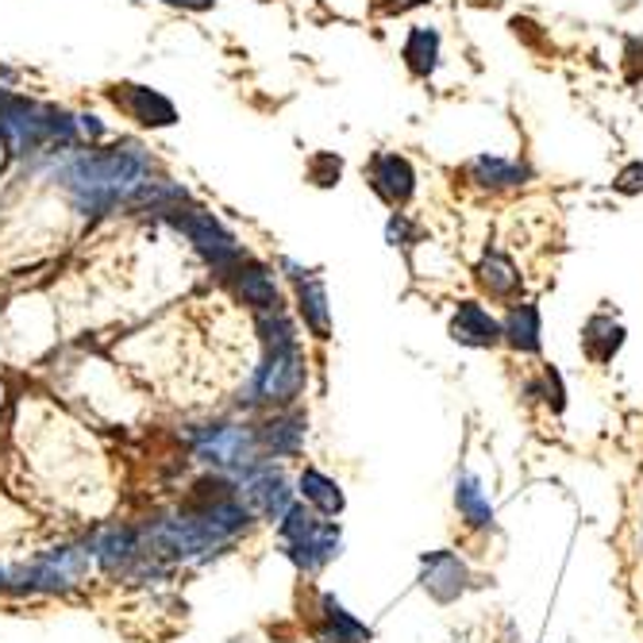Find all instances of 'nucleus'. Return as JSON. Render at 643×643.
<instances>
[{
	"mask_svg": "<svg viewBox=\"0 0 643 643\" xmlns=\"http://www.w3.org/2000/svg\"><path fill=\"white\" fill-rule=\"evenodd\" d=\"M55 178L70 193L81 217L128 209L143 186L155 178V163L140 143H117L109 151H63L55 158Z\"/></svg>",
	"mask_w": 643,
	"mask_h": 643,
	"instance_id": "nucleus-1",
	"label": "nucleus"
},
{
	"mask_svg": "<svg viewBox=\"0 0 643 643\" xmlns=\"http://www.w3.org/2000/svg\"><path fill=\"white\" fill-rule=\"evenodd\" d=\"M78 140V117H70L66 109L27 101V97H9L0 104V147L12 158H32L43 147L74 151Z\"/></svg>",
	"mask_w": 643,
	"mask_h": 643,
	"instance_id": "nucleus-2",
	"label": "nucleus"
},
{
	"mask_svg": "<svg viewBox=\"0 0 643 643\" xmlns=\"http://www.w3.org/2000/svg\"><path fill=\"white\" fill-rule=\"evenodd\" d=\"M166 224L178 228V232L186 235V240L193 243L197 251H201V258L220 274V278H232V274L240 270L243 263H247V255H243L240 240H235V235L228 232V228L220 224V220L212 217V212L197 209V204L174 209L170 217H166Z\"/></svg>",
	"mask_w": 643,
	"mask_h": 643,
	"instance_id": "nucleus-3",
	"label": "nucleus"
},
{
	"mask_svg": "<svg viewBox=\"0 0 643 643\" xmlns=\"http://www.w3.org/2000/svg\"><path fill=\"white\" fill-rule=\"evenodd\" d=\"M304 355L301 347H278V351H266L263 366L255 370L247 386V404H289L297 393L304 389Z\"/></svg>",
	"mask_w": 643,
	"mask_h": 643,
	"instance_id": "nucleus-4",
	"label": "nucleus"
},
{
	"mask_svg": "<svg viewBox=\"0 0 643 643\" xmlns=\"http://www.w3.org/2000/svg\"><path fill=\"white\" fill-rule=\"evenodd\" d=\"M193 455L220 470H251L258 463V432L240 424H212L193 435Z\"/></svg>",
	"mask_w": 643,
	"mask_h": 643,
	"instance_id": "nucleus-5",
	"label": "nucleus"
},
{
	"mask_svg": "<svg viewBox=\"0 0 643 643\" xmlns=\"http://www.w3.org/2000/svg\"><path fill=\"white\" fill-rule=\"evenodd\" d=\"M240 501L247 505L251 512H258V517L281 520L289 512V505H293V494H289L281 470H274V466H266V463H255L251 470H243V478H240Z\"/></svg>",
	"mask_w": 643,
	"mask_h": 643,
	"instance_id": "nucleus-6",
	"label": "nucleus"
},
{
	"mask_svg": "<svg viewBox=\"0 0 643 643\" xmlns=\"http://www.w3.org/2000/svg\"><path fill=\"white\" fill-rule=\"evenodd\" d=\"M366 178H370L374 193L386 204H393V209L409 204L412 193H417V170H412L409 158L397 155V151H378V155L370 158V166H366Z\"/></svg>",
	"mask_w": 643,
	"mask_h": 643,
	"instance_id": "nucleus-7",
	"label": "nucleus"
},
{
	"mask_svg": "<svg viewBox=\"0 0 643 643\" xmlns=\"http://www.w3.org/2000/svg\"><path fill=\"white\" fill-rule=\"evenodd\" d=\"M112 101H117L120 109L143 128H174L178 124V109H174L170 97H163L158 89L132 86V81H128V86H117Z\"/></svg>",
	"mask_w": 643,
	"mask_h": 643,
	"instance_id": "nucleus-8",
	"label": "nucleus"
},
{
	"mask_svg": "<svg viewBox=\"0 0 643 643\" xmlns=\"http://www.w3.org/2000/svg\"><path fill=\"white\" fill-rule=\"evenodd\" d=\"M451 340L463 347H497L501 343V320L489 317L486 304L463 301L451 317Z\"/></svg>",
	"mask_w": 643,
	"mask_h": 643,
	"instance_id": "nucleus-9",
	"label": "nucleus"
},
{
	"mask_svg": "<svg viewBox=\"0 0 643 643\" xmlns=\"http://www.w3.org/2000/svg\"><path fill=\"white\" fill-rule=\"evenodd\" d=\"M232 286H235V297H240L243 304H251L258 317H263V312H278L281 309L278 278H274L263 263H251L247 258V263L232 274Z\"/></svg>",
	"mask_w": 643,
	"mask_h": 643,
	"instance_id": "nucleus-10",
	"label": "nucleus"
},
{
	"mask_svg": "<svg viewBox=\"0 0 643 643\" xmlns=\"http://www.w3.org/2000/svg\"><path fill=\"white\" fill-rule=\"evenodd\" d=\"M424 589L435 601H455L466 589V566L455 551H432L424 555Z\"/></svg>",
	"mask_w": 643,
	"mask_h": 643,
	"instance_id": "nucleus-11",
	"label": "nucleus"
},
{
	"mask_svg": "<svg viewBox=\"0 0 643 643\" xmlns=\"http://www.w3.org/2000/svg\"><path fill=\"white\" fill-rule=\"evenodd\" d=\"M89 551H93V563L104 566V570H124L135 558L147 555V551L140 547V532H135V528H104V532L89 543Z\"/></svg>",
	"mask_w": 643,
	"mask_h": 643,
	"instance_id": "nucleus-12",
	"label": "nucleus"
},
{
	"mask_svg": "<svg viewBox=\"0 0 643 643\" xmlns=\"http://www.w3.org/2000/svg\"><path fill=\"white\" fill-rule=\"evenodd\" d=\"M466 178L474 181L478 189H517L528 181V166L524 163H512V158L501 155H474L466 163Z\"/></svg>",
	"mask_w": 643,
	"mask_h": 643,
	"instance_id": "nucleus-13",
	"label": "nucleus"
},
{
	"mask_svg": "<svg viewBox=\"0 0 643 643\" xmlns=\"http://www.w3.org/2000/svg\"><path fill=\"white\" fill-rule=\"evenodd\" d=\"M297 304H301L304 328H309L317 340H328V335H332V309H328V289L317 274L297 278Z\"/></svg>",
	"mask_w": 643,
	"mask_h": 643,
	"instance_id": "nucleus-14",
	"label": "nucleus"
},
{
	"mask_svg": "<svg viewBox=\"0 0 643 643\" xmlns=\"http://www.w3.org/2000/svg\"><path fill=\"white\" fill-rule=\"evenodd\" d=\"M440 32L435 27H409V35H404V47H401V58L404 66H409L412 78L428 81L435 70H440Z\"/></svg>",
	"mask_w": 643,
	"mask_h": 643,
	"instance_id": "nucleus-15",
	"label": "nucleus"
},
{
	"mask_svg": "<svg viewBox=\"0 0 643 643\" xmlns=\"http://www.w3.org/2000/svg\"><path fill=\"white\" fill-rule=\"evenodd\" d=\"M286 555L301 566L304 574H317L324 563H332L340 555V528L335 524H320L317 532L309 535L304 543H289Z\"/></svg>",
	"mask_w": 643,
	"mask_h": 643,
	"instance_id": "nucleus-16",
	"label": "nucleus"
},
{
	"mask_svg": "<svg viewBox=\"0 0 643 643\" xmlns=\"http://www.w3.org/2000/svg\"><path fill=\"white\" fill-rule=\"evenodd\" d=\"M320 612H324V624L317 628L320 643H366L370 640V632H366V628L358 624V620L351 617L332 594L320 597Z\"/></svg>",
	"mask_w": 643,
	"mask_h": 643,
	"instance_id": "nucleus-17",
	"label": "nucleus"
},
{
	"mask_svg": "<svg viewBox=\"0 0 643 643\" xmlns=\"http://www.w3.org/2000/svg\"><path fill=\"white\" fill-rule=\"evenodd\" d=\"M304 443V417L301 412H281V417L266 420L258 428V447H266L270 455H293Z\"/></svg>",
	"mask_w": 643,
	"mask_h": 643,
	"instance_id": "nucleus-18",
	"label": "nucleus"
},
{
	"mask_svg": "<svg viewBox=\"0 0 643 643\" xmlns=\"http://www.w3.org/2000/svg\"><path fill=\"white\" fill-rule=\"evenodd\" d=\"M478 286L486 289L489 297H497V301H505V297H517L520 293V274L517 266H512L509 255H501V251H489L486 258L478 263Z\"/></svg>",
	"mask_w": 643,
	"mask_h": 643,
	"instance_id": "nucleus-19",
	"label": "nucleus"
},
{
	"mask_svg": "<svg viewBox=\"0 0 643 643\" xmlns=\"http://www.w3.org/2000/svg\"><path fill=\"white\" fill-rule=\"evenodd\" d=\"M501 340L509 343L512 351L535 355V351H540V309H535V304H512V312L501 324Z\"/></svg>",
	"mask_w": 643,
	"mask_h": 643,
	"instance_id": "nucleus-20",
	"label": "nucleus"
},
{
	"mask_svg": "<svg viewBox=\"0 0 643 643\" xmlns=\"http://www.w3.org/2000/svg\"><path fill=\"white\" fill-rule=\"evenodd\" d=\"M620 343H624V328L612 317H594L586 324V332H581V347H586V355L594 363H609L620 351Z\"/></svg>",
	"mask_w": 643,
	"mask_h": 643,
	"instance_id": "nucleus-21",
	"label": "nucleus"
},
{
	"mask_svg": "<svg viewBox=\"0 0 643 643\" xmlns=\"http://www.w3.org/2000/svg\"><path fill=\"white\" fill-rule=\"evenodd\" d=\"M455 505H458V512H463L470 528H489V524H494V505H489V497L481 494V481L470 478V474H463V478H458Z\"/></svg>",
	"mask_w": 643,
	"mask_h": 643,
	"instance_id": "nucleus-22",
	"label": "nucleus"
},
{
	"mask_svg": "<svg viewBox=\"0 0 643 643\" xmlns=\"http://www.w3.org/2000/svg\"><path fill=\"white\" fill-rule=\"evenodd\" d=\"M301 497L312 505V509L324 512V517H335V512H343V489L335 486L328 474H320V470H304L301 474Z\"/></svg>",
	"mask_w": 643,
	"mask_h": 643,
	"instance_id": "nucleus-23",
	"label": "nucleus"
},
{
	"mask_svg": "<svg viewBox=\"0 0 643 643\" xmlns=\"http://www.w3.org/2000/svg\"><path fill=\"white\" fill-rule=\"evenodd\" d=\"M320 524H324V520H317V512L312 509H304V505H289V512L278 520V535L289 547V543H304Z\"/></svg>",
	"mask_w": 643,
	"mask_h": 643,
	"instance_id": "nucleus-24",
	"label": "nucleus"
},
{
	"mask_svg": "<svg viewBox=\"0 0 643 643\" xmlns=\"http://www.w3.org/2000/svg\"><path fill=\"white\" fill-rule=\"evenodd\" d=\"M340 174H343V158L340 155H317L309 163V178L317 181V186H335L340 181Z\"/></svg>",
	"mask_w": 643,
	"mask_h": 643,
	"instance_id": "nucleus-25",
	"label": "nucleus"
},
{
	"mask_svg": "<svg viewBox=\"0 0 643 643\" xmlns=\"http://www.w3.org/2000/svg\"><path fill=\"white\" fill-rule=\"evenodd\" d=\"M612 189H617V193H624V197L643 193V163H628L624 170L612 178Z\"/></svg>",
	"mask_w": 643,
	"mask_h": 643,
	"instance_id": "nucleus-26",
	"label": "nucleus"
},
{
	"mask_svg": "<svg viewBox=\"0 0 643 643\" xmlns=\"http://www.w3.org/2000/svg\"><path fill=\"white\" fill-rule=\"evenodd\" d=\"M78 135L86 143H101L104 135H109V128H104V120L93 117V112H81V117H78Z\"/></svg>",
	"mask_w": 643,
	"mask_h": 643,
	"instance_id": "nucleus-27",
	"label": "nucleus"
},
{
	"mask_svg": "<svg viewBox=\"0 0 643 643\" xmlns=\"http://www.w3.org/2000/svg\"><path fill=\"white\" fill-rule=\"evenodd\" d=\"M386 240L393 243V247H397V243H401V247H404V243L412 240V220L404 217V212H393V217H389V224H386Z\"/></svg>",
	"mask_w": 643,
	"mask_h": 643,
	"instance_id": "nucleus-28",
	"label": "nucleus"
},
{
	"mask_svg": "<svg viewBox=\"0 0 643 643\" xmlns=\"http://www.w3.org/2000/svg\"><path fill=\"white\" fill-rule=\"evenodd\" d=\"M424 4H432V0H381V12H389V16H404V12L424 9Z\"/></svg>",
	"mask_w": 643,
	"mask_h": 643,
	"instance_id": "nucleus-29",
	"label": "nucleus"
},
{
	"mask_svg": "<svg viewBox=\"0 0 643 643\" xmlns=\"http://www.w3.org/2000/svg\"><path fill=\"white\" fill-rule=\"evenodd\" d=\"M163 4H174V9H186V12H209L217 0H163Z\"/></svg>",
	"mask_w": 643,
	"mask_h": 643,
	"instance_id": "nucleus-30",
	"label": "nucleus"
},
{
	"mask_svg": "<svg viewBox=\"0 0 643 643\" xmlns=\"http://www.w3.org/2000/svg\"><path fill=\"white\" fill-rule=\"evenodd\" d=\"M0 589H9V570H0Z\"/></svg>",
	"mask_w": 643,
	"mask_h": 643,
	"instance_id": "nucleus-31",
	"label": "nucleus"
},
{
	"mask_svg": "<svg viewBox=\"0 0 643 643\" xmlns=\"http://www.w3.org/2000/svg\"><path fill=\"white\" fill-rule=\"evenodd\" d=\"M9 97H12V93H9V89H0V104H4V101H9Z\"/></svg>",
	"mask_w": 643,
	"mask_h": 643,
	"instance_id": "nucleus-32",
	"label": "nucleus"
}]
</instances>
